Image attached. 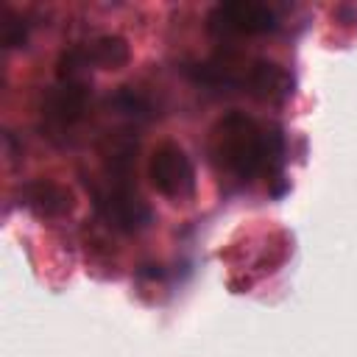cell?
<instances>
[{"label": "cell", "instance_id": "7a4b0ae2", "mask_svg": "<svg viewBox=\"0 0 357 357\" xmlns=\"http://www.w3.org/2000/svg\"><path fill=\"white\" fill-rule=\"evenodd\" d=\"M92 204L95 212L117 231L131 234L151 223V209L139 198L131 178L103 176L98 184H92Z\"/></svg>", "mask_w": 357, "mask_h": 357}, {"label": "cell", "instance_id": "277c9868", "mask_svg": "<svg viewBox=\"0 0 357 357\" xmlns=\"http://www.w3.org/2000/svg\"><path fill=\"white\" fill-rule=\"evenodd\" d=\"M148 176L151 184L170 201H184L195 192V167L190 156L173 142H162L151 153Z\"/></svg>", "mask_w": 357, "mask_h": 357}, {"label": "cell", "instance_id": "ba28073f", "mask_svg": "<svg viewBox=\"0 0 357 357\" xmlns=\"http://www.w3.org/2000/svg\"><path fill=\"white\" fill-rule=\"evenodd\" d=\"M86 59L100 67H120L128 61V47L117 36H98L92 45H86Z\"/></svg>", "mask_w": 357, "mask_h": 357}, {"label": "cell", "instance_id": "3957f363", "mask_svg": "<svg viewBox=\"0 0 357 357\" xmlns=\"http://www.w3.org/2000/svg\"><path fill=\"white\" fill-rule=\"evenodd\" d=\"M89 109V89L78 78H59L42 98V131L53 142H67Z\"/></svg>", "mask_w": 357, "mask_h": 357}, {"label": "cell", "instance_id": "52a82bcc", "mask_svg": "<svg viewBox=\"0 0 357 357\" xmlns=\"http://www.w3.org/2000/svg\"><path fill=\"white\" fill-rule=\"evenodd\" d=\"M22 201L28 209H33L39 218H59L64 212H70L73 206V198L70 192L56 184V181H47V178H39V181H31L22 187Z\"/></svg>", "mask_w": 357, "mask_h": 357}, {"label": "cell", "instance_id": "8992f818", "mask_svg": "<svg viewBox=\"0 0 357 357\" xmlns=\"http://www.w3.org/2000/svg\"><path fill=\"white\" fill-rule=\"evenodd\" d=\"M240 86H245L248 95H254L257 100H271L273 103V100H284L293 92V75L276 61L257 59L245 67Z\"/></svg>", "mask_w": 357, "mask_h": 357}, {"label": "cell", "instance_id": "6da1fadb", "mask_svg": "<svg viewBox=\"0 0 357 357\" xmlns=\"http://www.w3.org/2000/svg\"><path fill=\"white\" fill-rule=\"evenodd\" d=\"M212 159L218 170L243 184L257 178H279L284 162V134L279 126L259 123L234 109L212 128Z\"/></svg>", "mask_w": 357, "mask_h": 357}, {"label": "cell", "instance_id": "5b68a950", "mask_svg": "<svg viewBox=\"0 0 357 357\" xmlns=\"http://www.w3.org/2000/svg\"><path fill=\"white\" fill-rule=\"evenodd\" d=\"M276 25L273 8L248 0H226L212 6L206 17V28L218 36H243V33H265Z\"/></svg>", "mask_w": 357, "mask_h": 357}]
</instances>
